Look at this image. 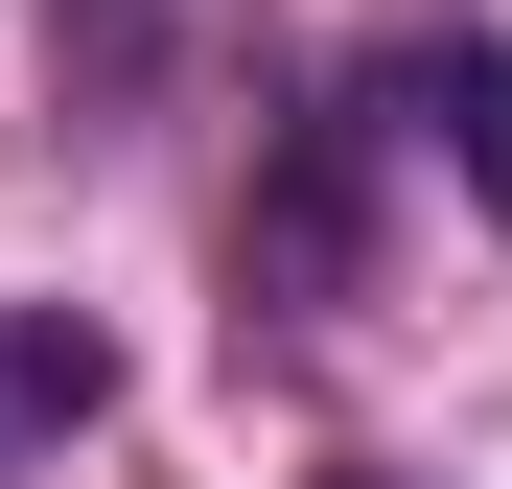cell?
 <instances>
[{"label":"cell","instance_id":"3957f363","mask_svg":"<svg viewBox=\"0 0 512 489\" xmlns=\"http://www.w3.org/2000/svg\"><path fill=\"white\" fill-rule=\"evenodd\" d=\"M326 489H396V466H326Z\"/></svg>","mask_w":512,"mask_h":489},{"label":"cell","instance_id":"6da1fadb","mask_svg":"<svg viewBox=\"0 0 512 489\" xmlns=\"http://www.w3.org/2000/svg\"><path fill=\"white\" fill-rule=\"evenodd\" d=\"M396 117H419V140H466V210L512 233V47H489V24H466V47H419V70H396Z\"/></svg>","mask_w":512,"mask_h":489},{"label":"cell","instance_id":"7a4b0ae2","mask_svg":"<svg viewBox=\"0 0 512 489\" xmlns=\"http://www.w3.org/2000/svg\"><path fill=\"white\" fill-rule=\"evenodd\" d=\"M94 396H117V350H94V326H47V303H0V466H24V443H70Z\"/></svg>","mask_w":512,"mask_h":489}]
</instances>
